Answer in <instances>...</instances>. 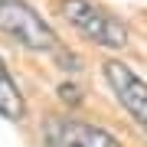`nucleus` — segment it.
<instances>
[{"label":"nucleus","mask_w":147,"mask_h":147,"mask_svg":"<svg viewBox=\"0 0 147 147\" xmlns=\"http://www.w3.org/2000/svg\"><path fill=\"white\" fill-rule=\"evenodd\" d=\"M59 10L75 30L82 33L85 39H92L95 46H105V49H121L127 46V26L111 16L108 10L88 3V0H62Z\"/></svg>","instance_id":"obj_2"},{"label":"nucleus","mask_w":147,"mask_h":147,"mask_svg":"<svg viewBox=\"0 0 147 147\" xmlns=\"http://www.w3.org/2000/svg\"><path fill=\"white\" fill-rule=\"evenodd\" d=\"M0 33H7L10 39H16L30 53L56 56L62 49V42L53 33V26L33 10L26 0H0Z\"/></svg>","instance_id":"obj_1"},{"label":"nucleus","mask_w":147,"mask_h":147,"mask_svg":"<svg viewBox=\"0 0 147 147\" xmlns=\"http://www.w3.org/2000/svg\"><path fill=\"white\" fill-rule=\"evenodd\" d=\"M59 98H62L65 105H79V101H82V88L72 85V82H62V85H59Z\"/></svg>","instance_id":"obj_6"},{"label":"nucleus","mask_w":147,"mask_h":147,"mask_svg":"<svg viewBox=\"0 0 147 147\" xmlns=\"http://www.w3.org/2000/svg\"><path fill=\"white\" fill-rule=\"evenodd\" d=\"M46 147H121L115 134L79 118H49L42 127Z\"/></svg>","instance_id":"obj_4"},{"label":"nucleus","mask_w":147,"mask_h":147,"mask_svg":"<svg viewBox=\"0 0 147 147\" xmlns=\"http://www.w3.org/2000/svg\"><path fill=\"white\" fill-rule=\"evenodd\" d=\"M105 82L111 85V92L121 101V108L147 131V82L131 65H124L121 59H108L105 62Z\"/></svg>","instance_id":"obj_3"},{"label":"nucleus","mask_w":147,"mask_h":147,"mask_svg":"<svg viewBox=\"0 0 147 147\" xmlns=\"http://www.w3.org/2000/svg\"><path fill=\"white\" fill-rule=\"evenodd\" d=\"M23 115H26L23 92H20V85L13 82L10 69L3 65V59H0V118H7V121H23Z\"/></svg>","instance_id":"obj_5"}]
</instances>
